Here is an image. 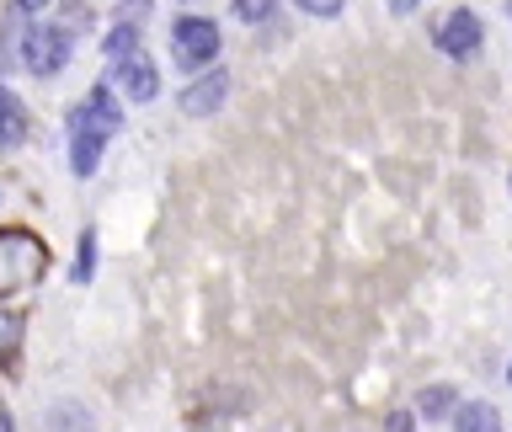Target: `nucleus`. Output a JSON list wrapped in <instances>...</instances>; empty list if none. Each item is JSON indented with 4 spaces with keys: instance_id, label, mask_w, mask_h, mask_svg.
<instances>
[{
    "instance_id": "nucleus-7",
    "label": "nucleus",
    "mask_w": 512,
    "mask_h": 432,
    "mask_svg": "<svg viewBox=\"0 0 512 432\" xmlns=\"http://www.w3.org/2000/svg\"><path fill=\"white\" fill-rule=\"evenodd\" d=\"M224 102H230V75H224V70L198 75L182 96H176V107H182L187 118H214V112H219Z\"/></svg>"
},
{
    "instance_id": "nucleus-13",
    "label": "nucleus",
    "mask_w": 512,
    "mask_h": 432,
    "mask_svg": "<svg viewBox=\"0 0 512 432\" xmlns=\"http://www.w3.org/2000/svg\"><path fill=\"white\" fill-rule=\"evenodd\" d=\"M272 6H278V0H235V16L246 27H256V22H267V16H272Z\"/></svg>"
},
{
    "instance_id": "nucleus-6",
    "label": "nucleus",
    "mask_w": 512,
    "mask_h": 432,
    "mask_svg": "<svg viewBox=\"0 0 512 432\" xmlns=\"http://www.w3.org/2000/svg\"><path fill=\"white\" fill-rule=\"evenodd\" d=\"M480 43H486V27H480V16L470 6H459V11H448L443 16V27H438V48L448 59H475L480 54Z\"/></svg>"
},
{
    "instance_id": "nucleus-3",
    "label": "nucleus",
    "mask_w": 512,
    "mask_h": 432,
    "mask_svg": "<svg viewBox=\"0 0 512 432\" xmlns=\"http://www.w3.org/2000/svg\"><path fill=\"white\" fill-rule=\"evenodd\" d=\"M75 54V38H70V27H59V22H32L22 32V64L32 75H59L64 64H70Z\"/></svg>"
},
{
    "instance_id": "nucleus-14",
    "label": "nucleus",
    "mask_w": 512,
    "mask_h": 432,
    "mask_svg": "<svg viewBox=\"0 0 512 432\" xmlns=\"http://www.w3.org/2000/svg\"><path fill=\"white\" fill-rule=\"evenodd\" d=\"M294 6H299L304 16H320V22H331V16H342L347 0H294Z\"/></svg>"
},
{
    "instance_id": "nucleus-8",
    "label": "nucleus",
    "mask_w": 512,
    "mask_h": 432,
    "mask_svg": "<svg viewBox=\"0 0 512 432\" xmlns=\"http://www.w3.org/2000/svg\"><path fill=\"white\" fill-rule=\"evenodd\" d=\"M27 139V112L16 102V91L0 86V150H16Z\"/></svg>"
},
{
    "instance_id": "nucleus-15",
    "label": "nucleus",
    "mask_w": 512,
    "mask_h": 432,
    "mask_svg": "<svg viewBox=\"0 0 512 432\" xmlns=\"http://www.w3.org/2000/svg\"><path fill=\"white\" fill-rule=\"evenodd\" d=\"M384 432H416V416L411 411H395L390 422H384Z\"/></svg>"
},
{
    "instance_id": "nucleus-5",
    "label": "nucleus",
    "mask_w": 512,
    "mask_h": 432,
    "mask_svg": "<svg viewBox=\"0 0 512 432\" xmlns=\"http://www.w3.org/2000/svg\"><path fill=\"white\" fill-rule=\"evenodd\" d=\"M112 91L128 96V102H155L160 96V70L150 54H128V59H112Z\"/></svg>"
},
{
    "instance_id": "nucleus-11",
    "label": "nucleus",
    "mask_w": 512,
    "mask_h": 432,
    "mask_svg": "<svg viewBox=\"0 0 512 432\" xmlns=\"http://www.w3.org/2000/svg\"><path fill=\"white\" fill-rule=\"evenodd\" d=\"M416 411H422L427 422L432 416H448L454 411V390H448V384H432V390H422V400H416Z\"/></svg>"
},
{
    "instance_id": "nucleus-12",
    "label": "nucleus",
    "mask_w": 512,
    "mask_h": 432,
    "mask_svg": "<svg viewBox=\"0 0 512 432\" xmlns=\"http://www.w3.org/2000/svg\"><path fill=\"white\" fill-rule=\"evenodd\" d=\"M91 272H96V235L86 230V235H80V262H75V283H91Z\"/></svg>"
},
{
    "instance_id": "nucleus-19",
    "label": "nucleus",
    "mask_w": 512,
    "mask_h": 432,
    "mask_svg": "<svg viewBox=\"0 0 512 432\" xmlns=\"http://www.w3.org/2000/svg\"><path fill=\"white\" fill-rule=\"evenodd\" d=\"M0 432H11V416L6 411H0Z\"/></svg>"
},
{
    "instance_id": "nucleus-9",
    "label": "nucleus",
    "mask_w": 512,
    "mask_h": 432,
    "mask_svg": "<svg viewBox=\"0 0 512 432\" xmlns=\"http://www.w3.org/2000/svg\"><path fill=\"white\" fill-rule=\"evenodd\" d=\"M454 432H502V411L491 400H470L454 411Z\"/></svg>"
},
{
    "instance_id": "nucleus-16",
    "label": "nucleus",
    "mask_w": 512,
    "mask_h": 432,
    "mask_svg": "<svg viewBox=\"0 0 512 432\" xmlns=\"http://www.w3.org/2000/svg\"><path fill=\"white\" fill-rule=\"evenodd\" d=\"M6 342H16V320H11V315L0 320V352H6Z\"/></svg>"
},
{
    "instance_id": "nucleus-1",
    "label": "nucleus",
    "mask_w": 512,
    "mask_h": 432,
    "mask_svg": "<svg viewBox=\"0 0 512 432\" xmlns=\"http://www.w3.org/2000/svg\"><path fill=\"white\" fill-rule=\"evenodd\" d=\"M118 128H123V107H118V91H112V80H107V86H96L86 102L75 107V118H70V171L80 176V182L96 176L102 150L112 144Z\"/></svg>"
},
{
    "instance_id": "nucleus-20",
    "label": "nucleus",
    "mask_w": 512,
    "mask_h": 432,
    "mask_svg": "<svg viewBox=\"0 0 512 432\" xmlns=\"http://www.w3.org/2000/svg\"><path fill=\"white\" fill-rule=\"evenodd\" d=\"M507 384H512V368H507Z\"/></svg>"
},
{
    "instance_id": "nucleus-10",
    "label": "nucleus",
    "mask_w": 512,
    "mask_h": 432,
    "mask_svg": "<svg viewBox=\"0 0 512 432\" xmlns=\"http://www.w3.org/2000/svg\"><path fill=\"white\" fill-rule=\"evenodd\" d=\"M134 48H139V27H134V22H128V16H123V22L107 32V59H128V54H134Z\"/></svg>"
},
{
    "instance_id": "nucleus-2",
    "label": "nucleus",
    "mask_w": 512,
    "mask_h": 432,
    "mask_svg": "<svg viewBox=\"0 0 512 432\" xmlns=\"http://www.w3.org/2000/svg\"><path fill=\"white\" fill-rule=\"evenodd\" d=\"M48 262V246L27 230H6L0 235V294H16V288H32L38 272Z\"/></svg>"
},
{
    "instance_id": "nucleus-4",
    "label": "nucleus",
    "mask_w": 512,
    "mask_h": 432,
    "mask_svg": "<svg viewBox=\"0 0 512 432\" xmlns=\"http://www.w3.org/2000/svg\"><path fill=\"white\" fill-rule=\"evenodd\" d=\"M171 48H176V64H187V70H203V64L219 59V27L208 22V16H176Z\"/></svg>"
},
{
    "instance_id": "nucleus-18",
    "label": "nucleus",
    "mask_w": 512,
    "mask_h": 432,
    "mask_svg": "<svg viewBox=\"0 0 512 432\" xmlns=\"http://www.w3.org/2000/svg\"><path fill=\"white\" fill-rule=\"evenodd\" d=\"M38 6H48V0H22V11H38Z\"/></svg>"
},
{
    "instance_id": "nucleus-17",
    "label": "nucleus",
    "mask_w": 512,
    "mask_h": 432,
    "mask_svg": "<svg viewBox=\"0 0 512 432\" xmlns=\"http://www.w3.org/2000/svg\"><path fill=\"white\" fill-rule=\"evenodd\" d=\"M416 6H427V0H390V11H400V16H406V11H416Z\"/></svg>"
}]
</instances>
